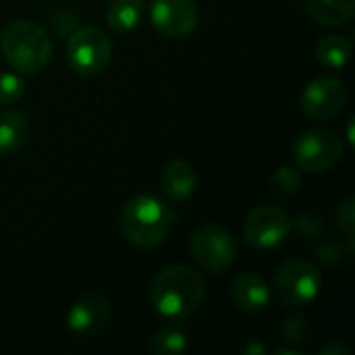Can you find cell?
Masks as SVG:
<instances>
[{"instance_id": "cell-1", "label": "cell", "mask_w": 355, "mask_h": 355, "mask_svg": "<svg viewBox=\"0 0 355 355\" xmlns=\"http://www.w3.org/2000/svg\"><path fill=\"white\" fill-rule=\"evenodd\" d=\"M206 297V281L189 266H168L160 270L150 285V302L154 310L173 320H187Z\"/></svg>"}, {"instance_id": "cell-2", "label": "cell", "mask_w": 355, "mask_h": 355, "mask_svg": "<svg viewBox=\"0 0 355 355\" xmlns=\"http://www.w3.org/2000/svg\"><path fill=\"white\" fill-rule=\"evenodd\" d=\"M0 48L6 62L23 75H33L46 67L52 56V40L33 21L19 19L6 25L0 35Z\"/></svg>"}, {"instance_id": "cell-3", "label": "cell", "mask_w": 355, "mask_h": 355, "mask_svg": "<svg viewBox=\"0 0 355 355\" xmlns=\"http://www.w3.org/2000/svg\"><path fill=\"white\" fill-rule=\"evenodd\" d=\"M173 227L171 210L152 196H137L121 212V231L135 248H156Z\"/></svg>"}, {"instance_id": "cell-4", "label": "cell", "mask_w": 355, "mask_h": 355, "mask_svg": "<svg viewBox=\"0 0 355 355\" xmlns=\"http://www.w3.org/2000/svg\"><path fill=\"white\" fill-rule=\"evenodd\" d=\"M322 277L314 264L308 260H289L281 266L275 279V291L283 306L306 308L320 293Z\"/></svg>"}, {"instance_id": "cell-5", "label": "cell", "mask_w": 355, "mask_h": 355, "mask_svg": "<svg viewBox=\"0 0 355 355\" xmlns=\"http://www.w3.org/2000/svg\"><path fill=\"white\" fill-rule=\"evenodd\" d=\"M112 56V46L106 33L98 27H79L67 44V60L71 69L83 77L100 75Z\"/></svg>"}, {"instance_id": "cell-6", "label": "cell", "mask_w": 355, "mask_h": 355, "mask_svg": "<svg viewBox=\"0 0 355 355\" xmlns=\"http://www.w3.org/2000/svg\"><path fill=\"white\" fill-rule=\"evenodd\" d=\"M343 158V141L335 131L314 129L302 133L293 144V160L308 173H327Z\"/></svg>"}, {"instance_id": "cell-7", "label": "cell", "mask_w": 355, "mask_h": 355, "mask_svg": "<svg viewBox=\"0 0 355 355\" xmlns=\"http://www.w3.org/2000/svg\"><path fill=\"white\" fill-rule=\"evenodd\" d=\"M189 245L196 262L210 272H220L229 268L237 258L235 239L216 225L198 227L191 235Z\"/></svg>"}, {"instance_id": "cell-8", "label": "cell", "mask_w": 355, "mask_h": 355, "mask_svg": "<svg viewBox=\"0 0 355 355\" xmlns=\"http://www.w3.org/2000/svg\"><path fill=\"white\" fill-rule=\"evenodd\" d=\"M291 231V218L277 206H260L252 210L243 223V235L250 245L268 250L287 239Z\"/></svg>"}, {"instance_id": "cell-9", "label": "cell", "mask_w": 355, "mask_h": 355, "mask_svg": "<svg viewBox=\"0 0 355 355\" xmlns=\"http://www.w3.org/2000/svg\"><path fill=\"white\" fill-rule=\"evenodd\" d=\"M150 19L156 31L168 40H183L198 27L200 15L193 0H154Z\"/></svg>"}, {"instance_id": "cell-10", "label": "cell", "mask_w": 355, "mask_h": 355, "mask_svg": "<svg viewBox=\"0 0 355 355\" xmlns=\"http://www.w3.org/2000/svg\"><path fill=\"white\" fill-rule=\"evenodd\" d=\"M347 100L343 81L335 77H318L306 85L302 94V108L316 121H329L337 116Z\"/></svg>"}, {"instance_id": "cell-11", "label": "cell", "mask_w": 355, "mask_h": 355, "mask_svg": "<svg viewBox=\"0 0 355 355\" xmlns=\"http://www.w3.org/2000/svg\"><path fill=\"white\" fill-rule=\"evenodd\" d=\"M108 320L110 302L100 293H85L71 306L67 314V324L77 335H94L104 329Z\"/></svg>"}, {"instance_id": "cell-12", "label": "cell", "mask_w": 355, "mask_h": 355, "mask_svg": "<svg viewBox=\"0 0 355 355\" xmlns=\"http://www.w3.org/2000/svg\"><path fill=\"white\" fill-rule=\"evenodd\" d=\"M231 297L235 306L243 312H262L270 302V289L266 281L256 272L239 275L231 285Z\"/></svg>"}, {"instance_id": "cell-13", "label": "cell", "mask_w": 355, "mask_h": 355, "mask_svg": "<svg viewBox=\"0 0 355 355\" xmlns=\"http://www.w3.org/2000/svg\"><path fill=\"white\" fill-rule=\"evenodd\" d=\"M196 185H198V179H196V173L193 168L183 162V160H175V162H168L160 175V187L164 191V196L177 204L189 200L196 191Z\"/></svg>"}, {"instance_id": "cell-14", "label": "cell", "mask_w": 355, "mask_h": 355, "mask_svg": "<svg viewBox=\"0 0 355 355\" xmlns=\"http://www.w3.org/2000/svg\"><path fill=\"white\" fill-rule=\"evenodd\" d=\"M29 139V121L23 112L4 108L0 110V154L17 152Z\"/></svg>"}, {"instance_id": "cell-15", "label": "cell", "mask_w": 355, "mask_h": 355, "mask_svg": "<svg viewBox=\"0 0 355 355\" xmlns=\"http://www.w3.org/2000/svg\"><path fill=\"white\" fill-rule=\"evenodd\" d=\"M306 8L314 21L337 27L354 19L355 0H306Z\"/></svg>"}, {"instance_id": "cell-16", "label": "cell", "mask_w": 355, "mask_h": 355, "mask_svg": "<svg viewBox=\"0 0 355 355\" xmlns=\"http://www.w3.org/2000/svg\"><path fill=\"white\" fill-rule=\"evenodd\" d=\"M141 15H144V0H114L108 6L106 19L114 31L127 33L139 25Z\"/></svg>"}, {"instance_id": "cell-17", "label": "cell", "mask_w": 355, "mask_h": 355, "mask_svg": "<svg viewBox=\"0 0 355 355\" xmlns=\"http://www.w3.org/2000/svg\"><path fill=\"white\" fill-rule=\"evenodd\" d=\"M316 56H318V60L324 67H329V69H341L352 58V44L343 35L322 37L320 44H318V48H316Z\"/></svg>"}, {"instance_id": "cell-18", "label": "cell", "mask_w": 355, "mask_h": 355, "mask_svg": "<svg viewBox=\"0 0 355 355\" xmlns=\"http://www.w3.org/2000/svg\"><path fill=\"white\" fill-rule=\"evenodd\" d=\"M187 349V337L185 333L171 324V327H162L158 329L152 337H150V352L156 355H177L183 354Z\"/></svg>"}, {"instance_id": "cell-19", "label": "cell", "mask_w": 355, "mask_h": 355, "mask_svg": "<svg viewBox=\"0 0 355 355\" xmlns=\"http://www.w3.org/2000/svg\"><path fill=\"white\" fill-rule=\"evenodd\" d=\"M270 185H272V191L279 196V198H293L300 187H302V177L295 168H289V166H281L272 179H270Z\"/></svg>"}, {"instance_id": "cell-20", "label": "cell", "mask_w": 355, "mask_h": 355, "mask_svg": "<svg viewBox=\"0 0 355 355\" xmlns=\"http://www.w3.org/2000/svg\"><path fill=\"white\" fill-rule=\"evenodd\" d=\"M25 83L15 73H0V104H12L23 96Z\"/></svg>"}, {"instance_id": "cell-21", "label": "cell", "mask_w": 355, "mask_h": 355, "mask_svg": "<svg viewBox=\"0 0 355 355\" xmlns=\"http://www.w3.org/2000/svg\"><path fill=\"white\" fill-rule=\"evenodd\" d=\"M283 333H285V339L289 343L300 345V343H306L312 337V327H310V322L304 316H293V318H289L285 322Z\"/></svg>"}, {"instance_id": "cell-22", "label": "cell", "mask_w": 355, "mask_h": 355, "mask_svg": "<svg viewBox=\"0 0 355 355\" xmlns=\"http://www.w3.org/2000/svg\"><path fill=\"white\" fill-rule=\"evenodd\" d=\"M337 218H339V227L345 231V235H347V237H354V231H355V200L354 198H347V200H343V204L339 206Z\"/></svg>"}, {"instance_id": "cell-23", "label": "cell", "mask_w": 355, "mask_h": 355, "mask_svg": "<svg viewBox=\"0 0 355 355\" xmlns=\"http://www.w3.org/2000/svg\"><path fill=\"white\" fill-rule=\"evenodd\" d=\"M264 352H266V349H264V347H262V345H260V343H250V345H248V347H245V354H264Z\"/></svg>"}, {"instance_id": "cell-24", "label": "cell", "mask_w": 355, "mask_h": 355, "mask_svg": "<svg viewBox=\"0 0 355 355\" xmlns=\"http://www.w3.org/2000/svg\"><path fill=\"white\" fill-rule=\"evenodd\" d=\"M318 354H320V355H324V354H349V349H345V347H337V345H333V347H329V349H320Z\"/></svg>"}]
</instances>
